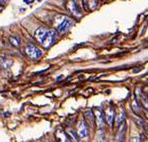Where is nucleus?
<instances>
[{
	"instance_id": "obj_16",
	"label": "nucleus",
	"mask_w": 148,
	"mask_h": 142,
	"mask_svg": "<svg viewBox=\"0 0 148 142\" xmlns=\"http://www.w3.org/2000/svg\"><path fill=\"white\" fill-rule=\"evenodd\" d=\"M124 120H125V110L121 107L120 111H119V113H118V116H117V118H116V125L117 126L121 125L124 122Z\"/></svg>"
},
{
	"instance_id": "obj_23",
	"label": "nucleus",
	"mask_w": 148,
	"mask_h": 142,
	"mask_svg": "<svg viewBox=\"0 0 148 142\" xmlns=\"http://www.w3.org/2000/svg\"><path fill=\"white\" fill-rule=\"evenodd\" d=\"M144 142H148V140H145V141H144Z\"/></svg>"
},
{
	"instance_id": "obj_8",
	"label": "nucleus",
	"mask_w": 148,
	"mask_h": 142,
	"mask_svg": "<svg viewBox=\"0 0 148 142\" xmlns=\"http://www.w3.org/2000/svg\"><path fill=\"white\" fill-rule=\"evenodd\" d=\"M119 129L117 131L116 134V141L117 142H124L125 139V133H126V124L125 122H123L121 125L118 126Z\"/></svg>"
},
{
	"instance_id": "obj_22",
	"label": "nucleus",
	"mask_w": 148,
	"mask_h": 142,
	"mask_svg": "<svg viewBox=\"0 0 148 142\" xmlns=\"http://www.w3.org/2000/svg\"><path fill=\"white\" fill-rule=\"evenodd\" d=\"M83 2H84V3H86V2H87V0H83Z\"/></svg>"
},
{
	"instance_id": "obj_18",
	"label": "nucleus",
	"mask_w": 148,
	"mask_h": 142,
	"mask_svg": "<svg viewBox=\"0 0 148 142\" xmlns=\"http://www.w3.org/2000/svg\"><path fill=\"white\" fill-rule=\"evenodd\" d=\"M9 42L11 43L14 47H18L19 45H20V39H19L18 36L11 35V36H9Z\"/></svg>"
},
{
	"instance_id": "obj_14",
	"label": "nucleus",
	"mask_w": 148,
	"mask_h": 142,
	"mask_svg": "<svg viewBox=\"0 0 148 142\" xmlns=\"http://www.w3.org/2000/svg\"><path fill=\"white\" fill-rule=\"evenodd\" d=\"M70 11L72 12V14L76 15V16H80V15H81L80 9H79V7H78L77 3L75 2V0H71V2H70Z\"/></svg>"
},
{
	"instance_id": "obj_9",
	"label": "nucleus",
	"mask_w": 148,
	"mask_h": 142,
	"mask_svg": "<svg viewBox=\"0 0 148 142\" xmlns=\"http://www.w3.org/2000/svg\"><path fill=\"white\" fill-rule=\"evenodd\" d=\"M114 109L112 106H109L105 111V121L108 125H112L114 121Z\"/></svg>"
},
{
	"instance_id": "obj_10",
	"label": "nucleus",
	"mask_w": 148,
	"mask_h": 142,
	"mask_svg": "<svg viewBox=\"0 0 148 142\" xmlns=\"http://www.w3.org/2000/svg\"><path fill=\"white\" fill-rule=\"evenodd\" d=\"M136 94H137V96H139V97H136V99L138 100V101L140 102V103L142 104L145 108L148 109V97H147V95L145 94V93H143L141 90L139 91V88H137Z\"/></svg>"
},
{
	"instance_id": "obj_15",
	"label": "nucleus",
	"mask_w": 148,
	"mask_h": 142,
	"mask_svg": "<svg viewBox=\"0 0 148 142\" xmlns=\"http://www.w3.org/2000/svg\"><path fill=\"white\" fill-rule=\"evenodd\" d=\"M67 135H68L69 139H70L71 142H80L79 140V136L76 134V132L72 129H67L66 131Z\"/></svg>"
},
{
	"instance_id": "obj_3",
	"label": "nucleus",
	"mask_w": 148,
	"mask_h": 142,
	"mask_svg": "<svg viewBox=\"0 0 148 142\" xmlns=\"http://www.w3.org/2000/svg\"><path fill=\"white\" fill-rule=\"evenodd\" d=\"M77 135L79 138H86L88 136V127L87 123L83 119H80L77 123Z\"/></svg>"
},
{
	"instance_id": "obj_20",
	"label": "nucleus",
	"mask_w": 148,
	"mask_h": 142,
	"mask_svg": "<svg viewBox=\"0 0 148 142\" xmlns=\"http://www.w3.org/2000/svg\"><path fill=\"white\" fill-rule=\"evenodd\" d=\"M8 2V0H0V4H1L2 6H4L6 3Z\"/></svg>"
},
{
	"instance_id": "obj_11",
	"label": "nucleus",
	"mask_w": 148,
	"mask_h": 142,
	"mask_svg": "<svg viewBox=\"0 0 148 142\" xmlns=\"http://www.w3.org/2000/svg\"><path fill=\"white\" fill-rule=\"evenodd\" d=\"M12 65V59L5 55H1L0 56V66L3 67L5 69L10 68Z\"/></svg>"
},
{
	"instance_id": "obj_21",
	"label": "nucleus",
	"mask_w": 148,
	"mask_h": 142,
	"mask_svg": "<svg viewBox=\"0 0 148 142\" xmlns=\"http://www.w3.org/2000/svg\"><path fill=\"white\" fill-rule=\"evenodd\" d=\"M23 1H24L26 4H29V3H31V2H33V0H23Z\"/></svg>"
},
{
	"instance_id": "obj_6",
	"label": "nucleus",
	"mask_w": 148,
	"mask_h": 142,
	"mask_svg": "<svg viewBox=\"0 0 148 142\" xmlns=\"http://www.w3.org/2000/svg\"><path fill=\"white\" fill-rule=\"evenodd\" d=\"M55 138L57 142H71L67 133L62 128H58L55 131Z\"/></svg>"
},
{
	"instance_id": "obj_1",
	"label": "nucleus",
	"mask_w": 148,
	"mask_h": 142,
	"mask_svg": "<svg viewBox=\"0 0 148 142\" xmlns=\"http://www.w3.org/2000/svg\"><path fill=\"white\" fill-rule=\"evenodd\" d=\"M25 52L31 59L38 60L39 58L42 56V51L38 46L32 44V43H28L25 46Z\"/></svg>"
},
{
	"instance_id": "obj_7",
	"label": "nucleus",
	"mask_w": 148,
	"mask_h": 142,
	"mask_svg": "<svg viewBox=\"0 0 148 142\" xmlns=\"http://www.w3.org/2000/svg\"><path fill=\"white\" fill-rule=\"evenodd\" d=\"M84 118H85V122L88 124L89 126H94V123H95V116H94V113L92 112L91 109H86L84 111Z\"/></svg>"
},
{
	"instance_id": "obj_19",
	"label": "nucleus",
	"mask_w": 148,
	"mask_h": 142,
	"mask_svg": "<svg viewBox=\"0 0 148 142\" xmlns=\"http://www.w3.org/2000/svg\"><path fill=\"white\" fill-rule=\"evenodd\" d=\"M130 142H142V140H141V138L139 136H135L133 138H131V141Z\"/></svg>"
},
{
	"instance_id": "obj_17",
	"label": "nucleus",
	"mask_w": 148,
	"mask_h": 142,
	"mask_svg": "<svg viewBox=\"0 0 148 142\" xmlns=\"http://www.w3.org/2000/svg\"><path fill=\"white\" fill-rule=\"evenodd\" d=\"M96 140L98 142H106L107 141V137H106V134L103 131V129H98V131H97Z\"/></svg>"
},
{
	"instance_id": "obj_2",
	"label": "nucleus",
	"mask_w": 148,
	"mask_h": 142,
	"mask_svg": "<svg viewBox=\"0 0 148 142\" xmlns=\"http://www.w3.org/2000/svg\"><path fill=\"white\" fill-rule=\"evenodd\" d=\"M56 39V32L54 30H48L45 34V36L43 37L42 41H41V44H42L43 47L48 48L53 44V42Z\"/></svg>"
},
{
	"instance_id": "obj_12",
	"label": "nucleus",
	"mask_w": 148,
	"mask_h": 142,
	"mask_svg": "<svg viewBox=\"0 0 148 142\" xmlns=\"http://www.w3.org/2000/svg\"><path fill=\"white\" fill-rule=\"evenodd\" d=\"M47 31H48V29H46L45 27H39L38 29L34 32V37L37 39V41H38L39 43L42 41L43 37L45 36V34H46Z\"/></svg>"
},
{
	"instance_id": "obj_4",
	"label": "nucleus",
	"mask_w": 148,
	"mask_h": 142,
	"mask_svg": "<svg viewBox=\"0 0 148 142\" xmlns=\"http://www.w3.org/2000/svg\"><path fill=\"white\" fill-rule=\"evenodd\" d=\"M94 116H95V122H96V125L98 129H102L104 126V115L103 111L101 108L96 107L94 111Z\"/></svg>"
},
{
	"instance_id": "obj_5",
	"label": "nucleus",
	"mask_w": 148,
	"mask_h": 142,
	"mask_svg": "<svg viewBox=\"0 0 148 142\" xmlns=\"http://www.w3.org/2000/svg\"><path fill=\"white\" fill-rule=\"evenodd\" d=\"M72 25H73V21L71 20L70 18H68V17H65L61 22L58 24L57 31L59 32V33H65Z\"/></svg>"
},
{
	"instance_id": "obj_13",
	"label": "nucleus",
	"mask_w": 148,
	"mask_h": 142,
	"mask_svg": "<svg viewBox=\"0 0 148 142\" xmlns=\"http://www.w3.org/2000/svg\"><path fill=\"white\" fill-rule=\"evenodd\" d=\"M131 108H132V110L134 111V113H136L137 115H140L141 114L140 102H139L138 100L136 99V98H134V99L132 100V102H131Z\"/></svg>"
}]
</instances>
